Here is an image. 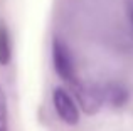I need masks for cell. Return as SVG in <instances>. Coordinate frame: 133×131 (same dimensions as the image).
<instances>
[{
	"mask_svg": "<svg viewBox=\"0 0 133 131\" xmlns=\"http://www.w3.org/2000/svg\"><path fill=\"white\" fill-rule=\"evenodd\" d=\"M52 64H54V71L64 82L69 86H78V74H76V62L72 57L71 49L64 40L56 37L52 40Z\"/></svg>",
	"mask_w": 133,
	"mask_h": 131,
	"instance_id": "6da1fadb",
	"label": "cell"
},
{
	"mask_svg": "<svg viewBox=\"0 0 133 131\" xmlns=\"http://www.w3.org/2000/svg\"><path fill=\"white\" fill-rule=\"evenodd\" d=\"M52 103H54V109L61 118V121H64L69 126H74L79 123V109L66 89L56 88L52 92Z\"/></svg>",
	"mask_w": 133,
	"mask_h": 131,
	"instance_id": "7a4b0ae2",
	"label": "cell"
},
{
	"mask_svg": "<svg viewBox=\"0 0 133 131\" xmlns=\"http://www.w3.org/2000/svg\"><path fill=\"white\" fill-rule=\"evenodd\" d=\"M74 92L78 103L81 104L83 111L88 114H94L101 109L104 104V94H103V86L96 84H81L74 86Z\"/></svg>",
	"mask_w": 133,
	"mask_h": 131,
	"instance_id": "3957f363",
	"label": "cell"
},
{
	"mask_svg": "<svg viewBox=\"0 0 133 131\" xmlns=\"http://www.w3.org/2000/svg\"><path fill=\"white\" fill-rule=\"evenodd\" d=\"M103 94H104V103L113 108H121L128 103V91L125 86L118 82H110L103 86Z\"/></svg>",
	"mask_w": 133,
	"mask_h": 131,
	"instance_id": "277c9868",
	"label": "cell"
},
{
	"mask_svg": "<svg viewBox=\"0 0 133 131\" xmlns=\"http://www.w3.org/2000/svg\"><path fill=\"white\" fill-rule=\"evenodd\" d=\"M12 59V40L5 22L0 20V66H7Z\"/></svg>",
	"mask_w": 133,
	"mask_h": 131,
	"instance_id": "5b68a950",
	"label": "cell"
},
{
	"mask_svg": "<svg viewBox=\"0 0 133 131\" xmlns=\"http://www.w3.org/2000/svg\"><path fill=\"white\" fill-rule=\"evenodd\" d=\"M0 131H9V106L7 96L0 89Z\"/></svg>",
	"mask_w": 133,
	"mask_h": 131,
	"instance_id": "8992f818",
	"label": "cell"
}]
</instances>
